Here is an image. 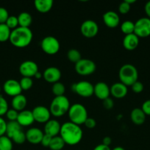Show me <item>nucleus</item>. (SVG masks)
I'll list each match as a JSON object with an SVG mask.
<instances>
[{
    "instance_id": "43",
    "label": "nucleus",
    "mask_w": 150,
    "mask_h": 150,
    "mask_svg": "<svg viewBox=\"0 0 150 150\" xmlns=\"http://www.w3.org/2000/svg\"><path fill=\"white\" fill-rule=\"evenodd\" d=\"M84 125H85V126L87 127V128L93 129L96 127V122L94 119L88 117V118L85 120Z\"/></svg>"
},
{
    "instance_id": "14",
    "label": "nucleus",
    "mask_w": 150,
    "mask_h": 150,
    "mask_svg": "<svg viewBox=\"0 0 150 150\" xmlns=\"http://www.w3.org/2000/svg\"><path fill=\"white\" fill-rule=\"evenodd\" d=\"M43 78L48 83H55L60 81L61 78V72L57 67H49L43 73Z\"/></svg>"
},
{
    "instance_id": "21",
    "label": "nucleus",
    "mask_w": 150,
    "mask_h": 150,
    "mask_svg": "<svg viewBox=\"0 0 150 150\" xmlns=\"http://www.w3.org/2000/svg\"><path fill=\"white\" fill-rule=\"evenodd\" d=\"M139 45V38L135 34L125 35L123 39V46L128 51H133Z\"/></svg>"
},
{
    "instance_id": "7",
    "label": "nucleus",
    "mask_w": 150,
    "mask_h": 150,
    "mask_svg": "<svg viewBox=\"0 0 150 150\" xmlns=\"http://www.w3.org/2000/svg\"><path fill=\"white\" fill-rule=\"evenodd\" d=\"M96 66L94 62L88 59H82L75 64V70L80 76H89L96 71Z\"/></svg>"
},
{
    "instance_id": "8",
    "label": "nucleus",
    "mask_w": 150,
    "mask_h": 150,
    "mask_svg": "<svg viewBox=\"0 0 150 150\" xmlns=\"http://www.w3.org/2000/svg\"><path fill=\"white\" fill-rule=\"evenodd\" d=\"M94 85L87 81H81L72 86V90L82 98H89L92 96L94 95Z\"/></svg>"
},
{
    "instance_id": "4",
    "label": "nucleus",
    "mask_w": 150,
    "mask_h": 150,
    "mask_svg": "<svg viewBox=\"0 0 150 150\" xmlns=\"http://www.w3.org/2000/svg\"><path fill=\"white\" fill-rule=\"evenodd\" d=\"M71 105L69 99L65 95L55 97L50 104L49 111L52 116L60 117L69 112Z\"/></svg>"
},
{
    "instance_id": "51",
    "label": "nucleus",
    "mask_w": 150,
    "mask_h": 150,
    "mask_svg": "<svg viewBox=\"0 0 150 150\" xmlns=\"http://www.w3.org/2000/svg\"><path fill=\"white\" fill-rule=\"evenodd\" d=\"M112 150H125V149H124L123 147H121V146H116V147L113 148Z\"/></svg>"
},
{
    "instance_id": "15",
    "label": "nucleus",
    "mask_w": 150,
    "mask_h": 150,
    "mask_svg": "<svg viewBox=\"0 0 150 150\" xmlns=\"http://www.w3.org/2000/svg\"><path fill=\"white\" fill-rule=\"evenodd\" d=\"M94 95H95L97 98L103 101L110 96V88L104 82H98L94 85Z\"/></svg>"
},
{
    "instance_id": "26",
    "label": "nucleus",
    "mask_w": 150,
    "mask_h": 150,
    "mask_svg": "<svg viewBox=\"0 0 150 150\" xmlns=\"http://www.w3.org/2000/svg\"><path fill=\"white\" fill-rule=\"evenodd\" d=\"M21 126L18 123L17 121H9L7 122V129H6V136L11 139L12 136L16 133L21 130Z\"/></svg>"
},
{
    "instance_id": "19",
    "label": "nucleus",
    "mask_w": 150,
    "mask_h": 150,
    "mask_svg": "<svg viewBox=\"0 0 150 150\" xmlns=\"http://www.w3.org/2000/svg\"><path fill=\"white\" fill-rule=\"evenodd\" d=\"M17 122L21 127H28L32 125L35 122L32 111L24 110L20 111L18 116Z\"/></svg>"
},
{
    "instance_id": "17",
    "label": "nucleus",
    "mask_w": 150,
    "mask_h": 150,
    "mask_svg": "<svg viewBox=\"0 0 150 150\" xmlns=\"http://www.w3.org/2000/svg\"><path fill=\"white\" fill-rule=\"evenodd\" d=\"M44 133L38 127H32L29 129L26 133V141L32 144H41Z\"/></svg>"
},
{
    "instance_id": "35",
    "label": "nucleus",
    "mask_w": 150,
    "mask_h": 150,
    "mask_svg": "<svg viewBox=\"0 0 150 150\" xmlns=\"http://www.w3.org/2000/svg\"><path fill=\"white\" fill-rule=\"evenodd\" d=\"M5 24L8 26L9 29H12V30L16 29V28L19 26L18 18L15 16H10L8 18H7Z\"/></svg>"
},
{
    "instance_id": "16",
    "label": "nucleus",
    "mask_w": 150,
    "mask_h": 150,
    "mask_svg": "<svg viewBox=\"0 0 150 150\" xmlns=\"http://www.w3.org/2000/svg\"><path fill=\"white\" fill-rule=\"evenodd\" d=\"M61 125L56 120H49L44 125V134L51 137H55L60 135Z\"/></svg>"
},
{
    "instance_id": "31",
    "label": "nucleus",
    "mask_w": 150,
    "mask_h": 150,
    "mask_svg": "<svg viewBox=\"0 0 150 150\" xmlns=\"http://www.w3.org/2000/svg\"><path fill=\"white\" fill-rule=\"evenodd\" d=\"M67 58L69 61L76 64L82 59V56L78 50L73 48V49H70L67 52Z\"/></svg>"
},
{
    "instance_id": "1",
    "label": "nucleus",
    "mask_w": 150,
    "mask_h": 150,
    "mask_svg": "<svg viewBox=\"0 0 150 150\" xmlns=\"http://www.w3.org/2000/svg\"><path fill=\"white\" fill-rule=\"evenodd\" d=\"M60 136L63 139L66 144L74 146L82 141L83 132L80 126L71 122H67L61 125Z\"/></svg>"
},
{
    "instance_id": "11",
    "label": "nucleus",
    "mask_w": 150,
    "mask_h": 150,
    "mask_svg": "<svg viewBox=\"0 0 150 150\" xmlns=\"http://www.w3.org/2000/svg\"><path fill=\"white\" fill-rule=\"evenodd\" d=\"M38 72V66L35 62L25 61L19 66V73L23 77L32 78Z\"/></svg>"
},
{
    "instance_id": "28",
    "label": "nucleus",
    "mask_w": 150,
    "mask_h": 150,
    "mask_svg": "<svg viewBox=\"0 0 150 150\" xmlns=\"http://www.w3.org/2000/svg\"><path fill=\"white\" fill-rule=\"evenodd\" d=\"M11 31L5 23L0 24V42H4L10 40Z\"/></svg>"
},
{
    "instance_id": "39",
    "label": "nucleus",
    "mask_w": 150,
    "mask_h": 150,
    "mask_svg": "<svg viewBox=\"0 0 150 150\" xmlns=\"http://www.w3.org/2000/svg\"><path fill=\"white\" fill-rule=\"evenodd\" d=\"M131 88H132V92H134L135 93H136V94H138V93H141V92H143L144 86V84H143L141 81H137L135 83H134L131 86Z\"/></svg>"
},
{
    "instance_id": "9",
    "label": "nucleus",
    "mask_w": 150,
    "mask_h": 150,
    "mask_svg": "<svg viewBox=\"0 0 150 150\" xmlns=\"http://www.w3.org/2000/svg\"><path fill=\"white\" fill-rule=\"evenodd\" d=\"M134 34L139 38L150 36V19L149 18H141L135 23Z\"/></svg>"
},
{
    "instance_id": "41",
    "label": "nucleus",
    "mask_w": 150,
    "mask_h": 150,
    "mask_svg": "<svg viewBox=\"0 0 150 150\" xmlns=\"http://www.w3.org/2000/svg\"><path fill=\"white\" fill-rule=\"evenodd\" d=\"M6 129H7V122L2 117H0V137L6 135Z\"/></svg>"
},
{
    "instance_id": "22",
    "label": "nucleus",
    "mask_w": 150,
    "mask_h": 150,
    "mask_svg": "<svg viewBox=\"0 0 150 150\" xmlns=\"http://www.w3.org/2000/svg\"><path fill=\"white\" fill-rule=\"evenodd\" d=\"M146 115L141 108H134L130 113V119L132 123L136 125H141L146 121Z\"/></svg>"
},
{
    "instance_id": "18",
    "label": "nucleus",
    "mask_w": 150,
    "mask_h": 150,
    "mask_svg": "<svg viewBox=\"0 0 150 150\" xmlns=\"http://www.w3.org/2000/svg\"><path fill=\"white\" fill-rule=\"evenodd\" d=\"M103 21L109 28H116L120 23V18L114 11H107L103 15Z\"/></svg>"
},
{
    "instance_id": "33",
    "label": "nucleus",
    "mask_w": 150,
    "mask_h": 150,
    "mask_svg": "<svg viewBox=\"0 0 150 150\" xmlns=\"http://www.w3.org/2000/svg\"><path fill=\"white\" fill-rule=\"evenodd\" d=\"M10 139L12 140V142L17 144H24L26 141V133H24L22 131V130H19V131L16 132V133L12 136Z\"/></svg>"
},
{
    "instance_id": "3",
    "label": "nucleus",
    "mask_w": 150,
    "mask_h": 150,
    "mask_svg": "<svg viewBox=\"0 0 150 150\" xmlns=\"http://www.w3.org/2000/svg\"><path fill=\"white\" fill-rule=\"evenodd\" d=\"M119 77L121 83H124L126 86H131L138 81V70L132 64H125L121 66L119 70Z\"/></svg>"
},
{
    "instance_id": "50",
    "label": "nucleus",
    "mask_w": 150,
    "mask_h": 150,
    "mask_svg": "<svg viewBox=\"0 0 150 150\" xmlns=\"http://www.w3.org/2000/svg\"><path fill=\"white\" fill-rule=\"evenodd\" d=\"M125 1H126V3H128V4H129V5H131V4H133V3H135V0H124Z\"/></svg>"
},
{
    "instance_id": "42",
    "label": "nucleus",
    "mask_w": 150,
    "mask_h": 150,
    "mask_svg": "<svg viewBox=\"0 0 150 150\" xmlns=\"http://www.w3.org/2000/svg\"><path fill=\"white\" fill-rule=\"evenodd\" d=\"M51 139H52V137H51V136H48L46 134H44L41 142V145L43 146H44V147H49L50 145V143H51Z\"/></svg>"
},
{
    "instance_id": "46",
    "label": "nucleus",
    "mask_w": 150,
    "mask_h": 150,
    "mask_svg": "<svg viewBox=\"0 0 150 150\" xmlns=\"http://www.w3.org/2000/svg\"><path fill=\"white\" fill-rule=\"evenodd\" d=\"M112 143V139L111 138L109 137V136H106L104 139H102V144L105 145V146H110V145Z\"/></svg>"
},
{
    "instance_id": "37",
    "label": "nucleus",
    "mask_w": 150,
    "mask_h": 150,
    "mask_svg": "<svg viewBox=\"0 0 150 150\" xmlns=\"http://www.w3.org/2000/svg\"><path fill=\"white\" fill-rule=\"evenodd\" d=\"M19 113L17 111H16L13 108L9 109L7 112L6 113V117L8 119L9 121H17L18 116H19Z\"/></svg>"
},
{
    "instance_id": "5",
    "label": "nucleus",
    "mask_w": 150,
    "mask_h": 150,
    "mask_svg": "<svg viewBox=\"0 0 150 150\" xmlns=\"http://www.w3.org/2000/svg\"><path fill=\"white\" fill-rule=\"evenodd\" d=\"M68 114L71 122L79 126L84 125L85 120L88 118L86 108L80 103H74L71 105Z\"/></svg>"
},
{
    "instance_id": "25",
    "label": "nucleus",
    "mask_w": 150,
    "mask_h": 150,
    "mask_svg": "<svg viewBox=\"0 0 150 150\" xmlns=\"http://www.w3.org/2000/svg\"><path fill=\"white\" fill-rule=\"evenodd\" d=\"M19 21V26L21 27L29 28L32 22V18L29 13L26 12H22L19 16H17Z\"/></svg>"
},
{
    "instance_id": "13",
    "label": "nucleus",
    "mask_w": 150,
    "mask_h": 150,
    "mask_svg": "<svg viewBox=\"0 0 150 150\" xmlns=\"http://www.w3.org/2000/svg\"><path fill=\"white\" fill-rule=\"evenodd\" d=\"M3 89L5 94L13 98L21 95L22 92L20 83L15 79H9L6 81L3 85Z\"/></svg>"
},
{
    "instance_id": "44",
    "label": "nucleus",
    "mask_w": 150,
    "mask_h": 150,
    "mask_svg": "<svg viewBox=\"0 0 150 150\" xmlns=\"http://www.w3.org/2000/svg\"><path fill=\"white\" fill-rule=\"evenodd\" d=\"M103 106H104V108L107 110L112 109L113 106H114V102H113V100L111 98H108L103 100Z\"/></svg>"
},
{
    "instance_id": "6",
    "label": "nucleus",
    "mask_w": 150,
    "mask_h": 150,
    "mask_svg": "<svg viewBox=\"0 0 150 150\" xmlns=\"http://www.w3.org/2000/svg\"><path fill=\"white\" fill-rule=\"evenodd\" d=\"M41 47L43 51L46 54L54 55L58 53L60 45L57 38L53 36H47L41 40Z\"/></svg>"
},
{
    "instance_id": "52",
    "label": "nucleus",
    "mask_w": 150,
    "mask_h": 150,
    "mask_svg": "<svg viewBox=\"0 0 150 150\" xmlns=\"http://www.w3.org/2000/svg\"><path fill=\"white\" fill-rule=\"evenodd\" d=\"M0 94H1V86H0Z\"/></svg>"
},
{
    "instance_id": "40",
    "label": "nucleus",
    "mask_w": 150,
    "mask_h": 150,
    "mask_svg": "<svg viewBox=\"0 0 150 150\" xmlns=\"http://www.w3.org/2000/svg\"><path fill=\"white\" fill-rule=\"evenodd\" d=\"M9 16L8 11L4 7H0V24L5 23Z\"/></svg>"
},
{
    "instance_id": "29",
    "label": "nucleus",
    "mask_w": 150,
    "mask_h": 150,
    "mask_svg": "<svg viewBox=\"0 0 150 150\" xmlns=\"http://www.w3.org/2000/svg\"><path fill=\"white\" fill-rule=\"evenodd\" d=\"M134 30H135V23L131 21H125L121 25V31L125 35L133 34Z\"/></svg>"
},
{
    "instance_id": "23",
    "label": "nucleus",
    "mask_w": 150,
    "mask_h": 150,
    "mask_svg": "<svg viewBox=\"0 0 150 150\" xmlns=\"http://www.w3.org/2000/svg\"><path fill=\"white\" fill-rule=\"evenodd\" d=\"M26 104H27V100H26V97L22 94L13 98L11 102L12 108L17 111L18 112L24 111L25 107L26 106Z\"/></svg>"
},
{
    "instance_id": "10",
    "label": "nucleus",
    "mask_w": 150,
    "mask_h": 150,
    "mask_svg": "<svg viewBox=\"0 0 150 150\" xmlns=\"http://www.w3.org/2000/svg\"><path fill=\"white\" fill-rule=\"evenodd\" d=\"M80 32L85 38H94L99 32V26L94 21L86 20L81 24Z\"/></svg>"
},
{
    "instance_id": "27",
    "label": "nucleus",
    "mask_w": 150,
    "mask_h": 150,
    "mask_svg": "<svg viewBox=\"0 0 150 150\" xmlns=\"http://www.w3.org/2000/svg\"><path fill=\"white\" fill-rule=\"evenodd\" d=\"M65 145L66 144L63 139L60 136H57L55 137H52L49 148L51 150H61L63 149Z\"/></svg>"
},
{
    "instance_id": "49",
    "label": "nucleus",
    "mask_w": 150,
    "mask_h": 150,
    "mask_svg": "<svg viewBox=\"0 0 150 150\" xmlns=\"http://www.w3.org/2000/svg\"><path fill=\"white\" fill-rule=\"evenodd\" d=\"M34 77H35V79H41V78L43 77V74H42V73H40L39 71H38V73H37L35 75V76H34Z\"/></svg>"
},
{
    "instance_id": "32",
    "label": "nucleus",
    "mask_w": 150,
    "mask_h": 150,
    "mask_svg": "<svg viewBox=\"0 0 150 150\" xmlns=\"http://www.w3.org/2000/svg\"><path fill=\"white\" fill-rule=\"evenodd\" d=\"M51 91H52L53 94L55 95V97L63 96L66 92V87L63 83H60V82H57L55 83H53Z\"/></svg>"
},
{
    "instance_id": "38",
    "label": "nucleus",
    "mask_w": 150,
    "mask_h": 150,
    "mask_svg": "<svg viewBox=\"0 0 150 150\" xmlns=\"http://www.w3.org/2000/svg\"><path fill=\"white\" fill-rule=\"evenodd\" d=\"M130 7L131 6L129 5L128 3H126V1H124L123 2L119 4V11L121 14H127L129 12L130 10Z\"/></svg>"
},
{
    "instance_id": "36",
    "label": "nucleus",
    "mask_w": 150,
    "mask_h": 150,
    "mask_svg": "<svg viewBox=\"0 0 150 150\" xmlns=\"http://www.w3.org/2000/svg\"><path fill=\"white\" fill-rule=\"evenodd\" d=\"M8 110L9 108L7 101L6 100L4 97L0 95V117H1L2 116L5 115Z\"/></svg>"
},
{
    "instance_id": "47",
    "label": "nucleus",
    "mask_w": 150,
    "mask_h": 150,
    "mask_svg": "<svg viewBox=\"0 0 150 150\" xmlns=\"http://www.w3.org/2000/svg\"><path fill=\"white\" fill-rule=\"evenodd\" d=\"M144 10H145V13L146 14L147 17L150 19V1H147L145 4V7H144Z\"/></svg>"
},
{
    "instance_id": "30",
    "label": "nucleus",
    "mask_w": 150,
    "mask_h": 150,
    "mask_svg": "<svg viewBox=\"0 0 150 150\" xmlns=\"http://www.w3.org/2000/svg\"><path fill=\"white\" fill-rule=\"evenodd\" d=\"M13 142L6 135L0 137V150H13Z\"/></svg>"
},
{
    "instance_id": "12",
    "label": "nucleus",
    "mask_w": 150,
    "mask_h": 150,
    "mask_svg": "<svg viewBox=\"0 0 150 150\" xmlns=\"http://www.w3.org/2000/svg\"><path fill=\"white\" fill-rule=\"evenodd\" d=\"M35 122L39 123H46L51 117L49 108H46L43 105H38L32 111Z\"/></svg>"
},
{
    "instance_id": "45",
    "label": "nucleus",
    "mask_w": 150,
    "mask_h": 150,
    "mask_svg": "<svg viewBox=\"0 0 150 150\" xmlns=\"http://www.w3.org/2000/svg\"><path fill=\"white\" fill-rule=\"evenodd\" d=\"M141 109L144 111L146 115L150 116V99L147 100L143 103Z\"/></svg>"
},
{
    "instance_id": "48",
    "label": "nucleus",
    "mask_w": 150,
    "mask_h": 150,
    "mask_svg": "<svg viewBox=\"0 0 150 150\" xmlns=\"http://www.w3.org/2000/svg\"><path fill=\"white\" fill-rule=\"evenodd\" d=\"M94 150H111V149H110V146H105V145L101 144L97 145V146L94 148Z\"/></svg>"
},
{
    "instance_id": "24",
    "label": "nucleus",
    "mask_w": 150,
    "mask_h": 150,
    "mask_svg": "<svg viewBox=\"0 0 150 150\" xmlns=\"http://www.w3.org/2000/svg\"><path fill=\"white\" fill-rule=\"evenodd\" d=\"M53 3L52 0H36L34 1L35 9L41 13L49 12L52 8Z\"/></svg>"
},
{
    "instance_id": "20",
    "label": "nucleus",
    "mask_w": 150,
    "mask_h": 150,
    "mask_svg": "<svg viewBox=\"0 0 150 150\" xmlns=\"http://www.w3.org/2000/svg\"><path fill=\"white\" fill-rule=\"evenodd\" d=\"M127 86L121 82L113 83L110 87V94L112 95V96L117 99L124 98L127 95Z\"/></svg>"
},
{
    "instance_id": "34",
    "label": "nucleus",
    "mask_w": 150,
    "mask_h": 150,
    "mask_svg": "<svg viewBox=\"0 0 150 150\" xmlns=\"http://www.w3.org/2000/svg\"><path fill=\"white\" fill-rule=\"evenodd\" d=\"M21 87L22 91H26L29 90L32 88V85H33V81H32V78H26L23 77L19 81Z\"/></svg>"
},
{
    "instance_id": "2",
    "label": "nucleus",
    "mask_w": 150,
    "mask_h": 150,
    "mask_svg": "<svg viewBox=\"0 0 150 150\" xmlns=\"http://www.w3.org/2000/svg\"><path fill=\"white\" fill-rule=\"evenodd\" d=\"M32 38V32L29 28L19 26L11 31L9 40L13 46L22 48L28 46L31 43Z\"/></svg>"
}]
</instances>
